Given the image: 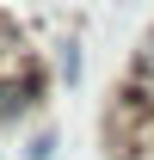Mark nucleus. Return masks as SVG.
Here are the masks:
<instances>
[{
  "instance_id": "f257e3e1",
  "label": "nucleus",
  "mask_w": 154,
  "mask_h": 160,
  "mask_svg": "<svg viewBox=\"0 0 154 160\" xmlns=\"http://www.w3.org/2000/svg\"><path fill=\"white\" fill-rule=\"evenodd\" d=\"M56 154V136H49V129H43V136H31V148H25V160H49Z\"/></svg>"
}]
</instances>
